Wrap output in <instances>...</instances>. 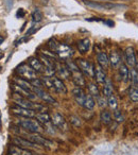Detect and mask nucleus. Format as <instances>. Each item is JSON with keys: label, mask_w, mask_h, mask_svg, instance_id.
<instances>
[{"label": "nucleus", "mask_w": 138, "mask_h": 155, "mask_svg": "<svg viewBox=\"0 0 138 155\" xmlns=\"http://www.w3.org/2000/svg\"><path fill=\"white\" fill-rule=\"evenodd\" d=\"M18 125L28 133H41L43 127L41 123L33 118H25L18 121Z\"/></svg>", "instance_id": "obj_1"}, {"label": "nucleus", "mask_w": 138, "mask_h": 155, "mask_svg": "<svg viewBox=\"0 0 138 155\" xmlns=\"http://www.w3.org/2000/svg\"><path fill=\"white\" fill-rule=\"evenodd\" d=\"M82 1L87 7L96 10H122L127 8L124 5H116V3H100L95 1H87V0H82Z\"/></svg>", "instance_id": "obj_2"}, {"label": "nucleus", "mask_w": 138, "mask_h": 155, "mask_svg": "<svg viewBox=\"0 0 138 155\" xmlns=\"http://www.w3.org/2000/svg\"><path fill=\"white\" fill-rule=\"evenodd\" d=\"M27 139L34 142V143L38 144L39 147H43V148H47V149L54 148L53 142L48 140L47 138L43 137V136L39 135L38 133H29L28 135H27Z\"/></svg>", "instance_id": "obj_3"}, {"label": "nucleus", "mask_w": 138, "mask_h": 155, "mask_svg": "<svg viewBox=\"0 0 138 155\" xmlns=\"http://www.w3.org/2000/svg\"><path fill=\"white\" fill-rule=\"evenodd\" d=\"M76 63L79 66V68H80V70L82 71L83 74L87 75L89 78H94V74H95V66L89 61L84 60V58H79V60H77Z\"/></svg>", "instance_id": "obj_4"}, {"label": "nucleus", "mask_w": 138, "mask_h": 155, "mask_svg": "<svg viewBox=\"0 0 138 155\" xmlns=\"http://www.w3.org/2000/svg\"><path fill=\"white\" fill-rule=\"evenodd\" d=\"M17 72L22 79L28 81H32L36 79V71L32 69V67L28 64H21L17 68Z\"/></svg>", "instance_id": "obj_5"}, {"label": "nucleus", "mask_w": 138, "mask_h": 155, "mask_svg": "<svg viewBox=\"0 0 138 155\" xmlns=\"http://www.w3.org/2000/svg\"><path fill=\"white\" fill-rule=\"evenodd\" d=\"M55 54L62 60H68L74 55V50L71 49V47L60 43L55 50Z\"/></svg>", "instance_id": "obj_6"}, {"label": "nucleus", "mask_w": 138, "mask_h": 155, "mask_svg": "<svg viewBox=\"0 0 138 155\" xmlns=\"http://www.w3.org/2000/svg\"><path fill=\"white\" fill-rule=\"evenodd\" d=\"M51 122L53 127H55L56 129L61 130V131H67L68 130V123H67L66 119L58 113L53 114V116L51 117Z\"/></svg>", "instance_id": "obj_7"}, {"label": "nucleus", "mask_w": 138, "mask_h": 155, "mask_svg": "<svg viewBox=\"0 0 138 155\" xmlns=\"http://www.w3.org/2000/svg\"><path fill=\"white\" fill-rule=\"evenodd\" d=\"M12 142H13L14 146H17L20 147V148H24V149H41V147H39L38 144L34 143V142L30 141L28 139H25V138L21 137H15L12 139Z\"/></svg>", "instance_id": "obj_8"}, {"label": "nucleus", "mask_w": 138, "mask_h": 155, "mask_svg": "<svg viewBox=\"0 0 138 155\" xmlns=\"http://www.w3.org/2000/svg\"><path fill=\"white\" fill-rule=\"evenodd\" d=\"M11 112L14 115H17V116L24 117V118H35V115L36 112L33 110H29V108L20 107V106H14L11 108Z\"/></svg>", "instance_id": "obj_9"}, {"label": "nucleus", "mask_w": 138, "mask_h": 155, "mask_svg": "<svg viewBox=\"0 0 138 155\" xmlns=\"http://www.w3.org/2000/svg\"><path fill=\"white\" fill-rule=\"evenodd\" d=\"M55 73L58 74V78H61L62 80H68L71 77V72L67 68L66 64H61L55 63Z\"/></svg>", "instance_id": "obj_10"}, {"label": "nucleus", "mask_w": 138, "mask_h": 155, "mask_svg": "<svg viewBox=\"0 0 138 155\" xmlns=\"http://www.w3.org/2000/svg\"><path fill=\"white\" fill-rule=\"evenodd\" d=\"M94 79L96 80V82L100 85H104V83L106 82L107 78H106L105 69L102 68L100 65L95 66V74H94Z\"/></svg>", "instance_id": "obj_11"}, {"label": "nucleus", "mask_w": 138, "mask_h": 155, "mask_svg": "<svg viewBox=\"0 0 138 155\" xmlns=\"http://www.w3.org/2000/svg\"><path fill=\"white\" fill-rule=\"evenodd\" d=\"M34 93L36 94V96L39 98V99L43 100L45 103L47 104H54L55 105L58 102H56V100L54 99L53 97H51V96L49 95L48 93H46L44 89H41V88H34Z\"/></svg>", "instance_id": "obj_12"}, {"label": "nucleus", "mask_w": 138, "mask_h": 155, "mask_svg": "<svg viewBox=\"0 0 138 155\" xmlns=\"http://www.w3.org/2000/svg\"><path fill=\"white\" fill-rule=\"evenodd\" d=\"M124 58L125 62H126V65H129L131 67H135L137 58H136L135 50H134L133 47H127L124 50Z\"/></svg>", "instance_id": "obj_13"}, {"label": "nucleus", "mask_w": 138, "mask_h": 155, "mask_svg": "<svg viewBox=\"0 0 138 155\" xmlns=\"http://www.w3.org/2000/svg\"><path fill=\"white\" fill-rule=\"evenodd\" d=\"M71 78H72V81H74V85H76L77 87L83 88V87L86 86V81H85L84 74H83L81 70L71 72Z\"/></svg>", "instance_id": "obj_14"}, {"label": "nucleus", "mask_w": 138, "mask_h": 155, "mask_svg": "<svg viewBox=\"0 0 138 155\" xmlns=\"http://www.w3.org/2000/svg\"><path fill=\"white\" fill-rule=\"evenodd\" d=\"M119 75H120L121 80L123 81L124 83H127L130 80H131V70L129 69L126 64L124 63H121L119 65Z\"/></svg>", "instance_id": "obj_15"}, {"label": "nucleus", "mask_w": 138, "mask_h": 155, "mask_svg": "<svg viewBox=\"0 0 138 155\" xmlns=\"http://www.w3.org/2000/svg\"><path fill=\"white\" fill-rule=\"evenodd\" d=\"M52 82H53L54 91L58 94H67V87L62 79L58 77H52Z\"/></svg>", "instance_id": "obj_16"}, {"label": "nucleus", "mask_w": 138, "mask_h": 155, "mask_svg": "<svg viewBox=\"0 0 138 155\" xmlns=\"http://www.w3.org/2000/svg\"><path fill=\"white\" fill-rule=\"evenodd\" d=\"M72 95H74V98L76 100V102L79 104L80 106L84 105V101H85V93L83 91V88L81 87H76V88L72 89Z\"/></svg>", "instance_id": "obj_17"}, {"label": "nucleus", "mask_w": 138, "mask_h": 155, "mask_svg": "<svg viewBox=\"0 0 138 155\" xmlns=\"http://www.w3.org/2000/svg\"><path fill=\"white\" fill-rule=\"evenodd\" d=\"M8 155H33L29 150L17 146H11L8 149Z\"/></svg>", "instance_id": "obj_18"}, {"label": "nucleus", "mask_w": 138, "mask_h": 155, "mask_svg": "<svg viewBox=\"0 0 138 155\" xmlns=\"http://www.w3.org/2000/svg\"><path fill=\"white\" fill-rule=\"evenodd\" d=\"M35 119L43 125H49L51 124V117L48 113L46 112H38L35 115Z\"/></svg>", "instance_id": "obj_19"}, {"label": "nucleus", "mask_w": 138, "mask_h": 155, "mask_svg": "<svg viewBox=\"0 0 138 155\" xmlns=\"http://www.w3.org/2000/svg\"><path fill=\"white\" fill-rule=\"evenodd\" d=\"M14 83H15L16 85H18L19 87H21V88L34 93V87H33V85L31 84L30 81L25 80V79H22V78H20V79L19 78H16V79H14Z\"/></svg>", "instance_id": "obj_20"}, {"label": "nucleus", "mask_w": 138, "mask_h": 155, "mask_svg": "<svg viewBox=\"0 0 138 155\" xmlns=\"http://www.w3.org/2000/svg\"><path fill=\"white\" fill-rule=\"evenodd\" d=\"M108 60H110V66H112L113 68H116V67H118L119 65L121 64L120 54H119V52L115 51V50L110 51V55H108Z\"/></svg>", "instance_id": "obj_21"}, {"label": "nucleus", "mask_w": 138, "mask_h": 155, "mask_svg": "<svg viewBox=\"0 0 138 155\" xmlns=\"http://www.w3.org/2000/svg\"><path fill=\"white\" fill-rule=\"evenodd\" d=\"M29 65L32 67V69L36 72H44V65L39 58H30L28 61Z\"/></svg>", "instance_id": "obj_22"}, {"label": "nucleus", "mask_w": 138, "mask_h": 155, "mask_svg": "<svg viewBox=\"0 0 138 155\" xmlns=\"http://www.w3.org/2000/svg\"><path fill=\"white\" fill-rule=\"evenodd\" d=\"M97 61L98 65H100L103 69H106L110 65V60H108V55L106 54V52H99L97 55Z\"/></svg>", "instance_id": "obj_23"}, {"label": "nucleus", "mask_w": 138, "mask_h": 155, "mask_svg": "<svg viewBox=\"0 0 138 155\" xmlns=\"http://www.w3.org/2000/svg\"><path fill=\"white\" fill-rule=\"evenodd\" d=\"M113 91H114V86H113V83L110 79L106 80V82L103 85V96L107 99L108 97L113 95Z\"/></svg>", "instance_id": "obj_24"}, {"label": "nucleus", "mask_w": 138, "mask_h": 155, "mask_svg": "<svg viewBox=\"0 0 138 155\" xmlns=\"http://www.w3.org/2000/svg\"><path fill=\"white\" fill-rule=\"evenodd\" d=\"M89 48H90V41H89V38L81 39L78 43V49L81 53H86L89 50Z\"/></svg>", "instance_id": "obj_25"}, {"label": "nucleus", "mask_w": 138, "mask_h": 155, "mask_svg": "<svg viewBox=\"0 0 138 155\" xmlns=\"http://www.w3.org/2000/svg\"><path fill=\"white\" fill-rule=\"evenodd\" d=\"M100 120H101V122L103 123V124L105 125H108L112 123V114H110L108 110H103L101 112V114H100Z\"/></svg>", "instance_id": "obj_26"}, {"label": "nucleus", "mask_w": 138, "mask_h": 155, "mask_svg": "<svg viewBox=\"0 0 138 155\" xmlns=\"http://www.w3.org/2000/svg\"><path fill=\"white\" fill-rule=\"evenodd\" d=\"M95 104H96V101L95 99H94L93 96L89 94V95H86L85 96V101H84V105H83V107L86 108V110H93L94 107H95Z\"/></svg>", "instance_id": "obj_27"}, {"label": "nucleus", "mask_w": 138, "mask_h": 155, "mask_svg": "<svg viewBox=\"0 0 138 155\" xmlns=\"http://www.w3.org/2000/svg\"><path fill=\"white\" fill-rule=\"evenodd\" d=\"M88 91H89V94L93 96L94 98H98L100 96V91H99V88H98V85L94 82H90L88 83Z\"/></svg>", "instance_id": "obj_28"}, {"label": "nucleus", "mask_w": 138, "mask_h": 155, "mask_svg": "<svg viewBox=\"0 0 138 155\" xmlns=\"http://www.w3.org/2000/svg\"><path fill=\"white\" fill-rule=\"evenodd\" d=\"M129 97L131 99L132 102L134 103H137L138 102V88L137 87L131 86L129 89Z\"/></svg>", "instance_id": "obj_29"}, {"label": "nucleus", "mask_w": 138, "mask_h": 155, "mask_svg": "<svg viewBox=\"0 0 138 155\" xmlns=\"http://www.w3.org/2000/svg\"><path fill=\"white\" fill-rule=\"evenodd\" d=\"M41 82H43V85L44 87H46V88L48 89H51V91H54V86H53V82H52V78L50 77H43L41 79Z\"/></svg>", "instance_id": "obj_30"}, {"label": "nucleus", "mask_w": 138, "mask_h": 155, "mask_svg": "<svg viewBox=\"0 0 138 155\" xmlns=\"http://www.w3.org/2000/svg\"><path fill=\"white\" fill-rule=\"evenodd\" d=\"M107 105L110 106L113 110H118V101H117V98L114 96V94H113L110 97L107 98Z\"/></svg>", "instance_id": "obj_31"}, {"label": "nucleus", "mask_w": 138, "mask_h": 155, "mask_svg": "<svg viewBox=\"0 0 138 155\" xmlns=\"http://www.w3.org/2000/svg\"><path fill=\"white\" fill-rule=\"evenodd\" d=\"M113 118H114V120L116 121L117 123H121L124 121V116H123L122 113L118 110H114V113H113Z\"/></svg>", "instance_id": "obj_32"}, {"label": "nucleus", "mask_w": 138, "mask_h": 155, "mask_svg": "<svg viewBox=\"0 0 138 155\" xmlns=\"http://www.w3.org/2000/svg\"><path fill=\"white\" fill-rule=\"evenodd\" d=\"M131 81L133 86L138 88V72L135 69H131Z\"/></svg>", "instance_id": "obj_33"}, {"label": "nucleus", "mask_w": 138, "mask_h": 155, "mask_svg": "<svg viewBox=\"0 0 138 155\" xmlns=\"http://www.w3.org/2000/svg\"><path fill=\"white\" fill-rule=\"evenodd\" d=\"M69 121L74 127H81V119L78 116H70L69 117Z\"/></svg>", "instance_id": "obj_34"}, {"label": "nucleus", "mask_w": 138, "mask_h": 155, "mask_svg": "<svg viewBox=\"0 0 138 155\" xmlns=\"http://www.w3.org/2000/svg\"><path fill=\"white\" fill-rule=\"evenodd\" d=\"M31 84L33 85L34 88H41V89H44V85H43V82H41V79H34V80L30 81Z\"/></svg>", "instance_id": "obj_35"}, {"label": "nucleus", "mask_w": 138, "mask_h": 155, "mask_svg": "<svg viewBox=\"0 0 138 155\" xmlns=\"http://www.w3.org/2000/svg\"><path fill=\"white\" fill-rule=\"evenodd\" d=\"M32 18H33V21L34 22H39V21H41V19H43V15H41V13L38 11V10H36V11L33 13Z\"/></svg>", "instance_id": "obj_36"}, {"label": "nucleus", "mask_w": 138, "mask_h": 155, "mask_svg": "<svg viewBox=\"0 0 138 155\" xmlns=\"http://www.w3.org/2000/svg\"><path fill=\"white\" fill-rule=\"evenodd\" d=\"M97 100H98V103H99V106L100 107H105L106 105H107V99H106L105 97H101V96H99V97L97 98Z\"/></svg>", "instance_id": "obj_37"}, {"label": "nucleus", "mask_w": 138, "mask_h": 155, "mask_svg": "<svg viewBox=\"0 0 138 155\" xmlns=\"http://www.w3.org/2000/svg\"><path fill=\"white\" fill-rule=\"evenodd\" d=\"M17 17H24L25 16V11H24V9H19V11L17 12Z\"/></svg>", "instance_id": "obj_38"}, {"label": "nucleus", "mask_w": 138, "mask_h": 155, "mask_svg": "<svg viewBox=\"0 0 138 155\" xmlns=\"http://www.w3.org/2000/svg\"><path fill=\"white\" fill-rule=\"evenodd\" d=\"M135 70L138 72V58L136 60V64H135Z\"/></svg>", "instance_id": "obj_39"}, {"label": "nucleus", "mask_w": 138, "mask_h": 155, "mask_svg": "<svg viewBox=\"0 0 138 155\" xmlns=\"http://www.w3.org/2000/svg\"><path fill=\"white\" fill-rule=\"evenodd\" d=\"M2 41H3V37H2V36H0V45L2 44Z\"/></svg>", "instance_id": "obj_40"}, {"label": "nucleus", "mask_w": 138, "mask_h": 155, "mask_svg": "<svg viewBox=\"0 0 138 155\" xmlns=\"http://www.w3.org/2000/svg\"><path fill=\"white\" fill-rule=\"evenodd\" d=\"M108 1H110V0H108Z\"/></svg>", "instance_id": "obj_41"}]
</instances>
